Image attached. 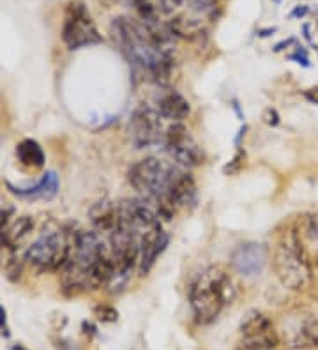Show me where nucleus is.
<instances>
[{
	"label": "nucleus",
	"mask_w": 318,
	"mask_h": 350,
	"mask_svg": "<svg viewBox=\"0 0 318 350\" xmlns=\"http://www.w3.org/2000/svg\"><path fill=\"white\" fill-rule=\"evenodd\" d=\"M127 180L140 197L153 204L163 219H172L178 207L196 202V183L183 167L165 159L148 158L133 163Z\"/></svg>",
	"instance_id": "obj_1"
},
{
	"label": "nucleus",
	"mask_w": 318,
	"mask_h": 350,
	"mask_svg": "<svg viewBox=\"0 0 318 350\" xmlns=\"http://www.w3.org/2000/svg\"><path fill=\"white\" fill-rule=\"evenodd\" d=\"M62 283L75 292L108 286L114 278L110 250L96 230H80L72 235L71 255L62 269Z\"/></svg>",
	"instance_id": "obj_2"
},
{
	"label": "nucleus",
	"mask_w": 318,
	"mask_h": 350,
	"mask_svg": "<svg viewBox=\"0 0 318 350\" xmlns=\"http://www.w3.org/2000/svg\"><path fill=\"white\" fill-rule=\"evenodd\" d=\"M111 34L126 59L135 68L148 75V78L159 81L166 80L172 69V53L163 50L154 41L145 23L135 18L119 16L111 23Z\"/></svg>",
	"instance_id": "obj_3"
},
{
	"label": "nucleus",
	"mask_w": 318,
	"mask_h": 350,
	"mask_svg": "<svg viewBox=\"0 0 318 350\" xmlns=\"http://www.w3.org/2000/svg\"><path fill=\"white\" fill-rule=\"evenodd\" d=\"M187 297L196 322L205 325L216 321L223 308L235 299V286L225 271L209 267L193 280Z\"/></svg>",
	"instance_id": "obj_4"
},
{
	"label": "nucleus",
	"mask_w": 318,
	"mask_h": 350,
	"mask_svg": "<svg viewBox=\"0 0 318 350\" xmlns=\"http://www.w3.org/2000/svg\"><path fill=\"white\" fill-rule=\"evenodd\" d=\"M272 267L276 278L280 280L284 288L293 292H304L311 285V267L308 262L301 239L297 234L284 235L276 244L272 255Z\"/></svg>",
	"instance_id": "obj_5"
},
{
	"label": "nucleus",
	"mask_w": 318,
	"mask_h": 350,
	"mask_svg": "<svg viewBox=\"0 0 318 350\" xmlns=\"http://www.w3.org/2000/svg\"><path fill=\"white\" fill-rule=\"evenodd\" d=\"M72 237L64 230L44 232L25 252V262L38 271H60L71 255Z\"/></svg>",
	"instance_id": "obj_6"
},
{
	"label": "nucleus",
	"mask_w": 318,
	"mask_h": 350,
	"mask_svg": "<svg viewBox=\"0 0 318 350\" xmlns=\"http://www.w3.org/2000/svg\"><path fill=\"white\" fill-rule=\"evenodd\" d=\"M62 41L69 50H80L85 46L103 43V36L94 23L92 14L80 0H72L66 8L62 23Z\"/></svg>",
	"instance_id": "obj_7"
},
{
	"label": "nucleus",
	"mask_w": 318,
	"mask_h": 350,
	"mask_svg": "<svg viewBox=\"0 0 318 350\" xmlns=\"http://www.w3.org/2000/svg\"><path fill=\"white\" fill-rule=\"evenodd\" d=\"M163 150L175 165L183 168H195L204 163V152L183 122H172L166 128Z\"/></svg>",
	"instance_id": "obj_8"
},
{
	"label": "nucleus",
	"mask_w": 318,
	"mask_h": 350,
	"mask_svg": "<svg viewBox=\"0 0 318 350\" xmlns=\"http://www.w3.org/2000/svg\"><path fill=\"white\" fill-rule=\"evenodd\" d=\"M163 117L156 108L142 105L133 111L129 131L131 140L136 149H153V147H163L165 142V124Z\"/></svg>",
	"instance_id": "obj_9"
},
{
	"label": "nucleus",
	"mask_w": 318,
	"mask_h": 350,
	"mask_svg": "<svg viewBox=\"0 0 318 350\" xmlns=\"http://www.w3.org/2000/svg\"><path fill=\"white\" fill-rule=\"evenodd\" d=\"M267 248L260 243H242L232 252L230 264L242 276H256L267 264Z\"/></svg>",
	"instance_id": "obj_10"
},
{
	"label": "nucleus",
	"mask_w": 318,
	"mask_h": 350,
	"mask_svg": "<svg viewBox=\"0 0 318 350\" xmlns=\"http://www.w3.org/2000/svg\"><path fill=\"white\" fill-rule=\"evenodd\" d=\"M170 244V235L168 232L161 228H156V230L148 232L147 235H144L140 241V262H138V269H140L142 276L150 273L154 265H156L157 258L165 253V250L168 248Z\"/></svg>",
	"instance_id": "obj_11"
},
{
	"label": "nucleus",
	"mask_w": 318,
	"mask_h": 350,
	"mask_svg": "<svg viewBox=\"0 0 318 350\" xmlns=\"http://www.w3.org/2000/svg\"><path fill=\"white\" fill-rule=\"evenodd\" d=\"M156 110L163 119L170 122H183L191 113L189 101L183 94H178L177 90H166L157 98Z\"/></svg>",
	"instance_id": "obj_12"
},
{
	"label": "nucleus",
	"mask_w": 318,
	"mask_h": 350,
	"mask_svg": "<svg viewBox=\"0 0 318 350\" xmlns=\"http://www.w3.org/2000/svg\"><path fill=\"white\" fill-rule=\"evenodd\" d=\"M170 32L175 36V38H184V39H195L202 34L204 30V20H202V14H174L170 16V20L166 22Z\"/></svg>",
	"instance_id": "obj_13"
},
{
	"label": "nucleus",
	"mask_w": 318,
	"mask_h": 350,
	"mask_svg": "<svg viewBox=\"0 0 318 350\" xmlns=\"http://www.w3.org/2000/svg\"><path fill=\"white\" fill-rule=\"evenodd\" d=\"M90 219L98 234L108 235L117 226L119 207L111 202H99L90 209Z\"/></svg>",
	"instance_id": "obj_14"
},
{
	"label": "nucleus",
	"mask_w": 318,
	"mask_h": 350,
	"mask_svg": "<svg viewBox=\"0 0 318 350\" xmlns=\"http://www.w3.org/2000/svg\"><path fill=\"white\" fill-rule=\"evenodd\" d=\"M13 193L23 198L50 200V198H53L59 193V177H57L55 172H47L36 186H32V188H14Z\"/></svg>",
	"instance_id": "obj_15"
},
{
	"label": "nucleus",
	"mask_w": 318,
	"mask_h": 350,
	"mask_svg": "<svg viewBox=\"0 0 318 350\" xmlns=\"http://www.w3.org/2000/svg\"><path fill=\"white\" fill-rule=\"evenodd\" d=\"M34 230V218L32 216H20L14 221L9 223V226L2 232V237L5 239V243L11 246L13 250H20L23 244L27 243V239L30 237Z\"/></svg>",
	"instance_id": "obj_16"
},
{
	"label": "nucleus",
	"mask_w": 318,
	"mask_h": 350,
	"mask_svg": "<svg viewBox=\"0 0 318 350\" xmlns=\"http://www.w3.org/2000/svg\"><path fill=\"white\" fill-rule=\"evenodd\" d=\"M242 338H254V336H272L274 325L267 315L260 312L248 313L246 319L241 324Z\"/></svg>",
	"instance_id": "obj_17"
},
{
	"label": "nucleus",
	"mask_w": 318,
	"mask_h": 350,
	"mask_svg": "<svg viewBox=\"0 0 318 350\" xmlns=\"http://www.w3.org/2000/svg\"><path fill=\"white\" fill-rule=\"evenodd\" d=\"M16 158L23 167L29 168H41L44 167V161H47L42 147L36 140H30V138L18 144Z\"/></svg>",
	"instance_id": "obj_18"
},
{
	"label": "nucleus",
	"mask_w": 318,
	"mask_h": 350,
	"mask_svg": "<svg viewBox=\"0 0 318 350\" xmlns=\"http://www.w3.org/2000/svg\"><path fill=\"white\" fill-rule=\"evenodd\" d=\"M293 347H318V319L306 317L302 322L297 325L295 333L292 338Z\"/></svg>",
	"instance_id": "obj_19"
},
{
	"label": "nucleus",
	"mask_w": 318,
	"mask_h": 350,
	"mask_svg": "<svg viewBox=\"0 0 318 350\" xmlns=\"http://www.w3.org/2000/svg\"><path fill=\"white\" fill-rule=\"evenodd\" d=\"M278 343V336H254V338H242L237 350H272Z\"/></svg>",
	"instance_id": "obj_20"
},
{
	"label": "nucleus",
	"mask_w": 318,
	"mask_h": 350,
	"mask_svg": "<svg viewBox=\"0 0 318 350\" xmlns=\"http://www.w3.org/2000/svg\"><path fill=\"white\" fill-rule=\"evenodd\" d=\"M133 4H135V9L140 14V20L144 23L154 22L159 18V13H157V8L154 4L153 0H131Z\"/></svg>",
	"instance_id": "obj_21"
},
{
	"label": "nucleus",
	"mask_w": 318,
	"mask_h": 350,
	"mask_svg": "<svg viewBox=\"0 0 318 350\" xmlns=\"http://www.w3.org/2000/svg\"><path fill=\"white\" fill-rule=\"evenodd\" d=\"M94 315L98 317V321L101 322H115L117 321V317H119V313H117V310L111 306H98L94 310Z\"/></svg>",
	"instance_id": "obj_22"
},
{
	"label": "nucleus",
	"mask_w": 318,
	"mask_h": 350,
	"mask_svg": "<svg viewBox=\"0 0 318 350\" xmlns=\"http://www.w3.org/2000/svg\"><path fill=\"white\" fill-rule=\"evenodd\" d=\"M244 158H246V152L244 150L239 149L237 152H235V156L232 158V161L228 163L225 167V174L226 175H233V174H237L239 170H241L242 167V161H244Z\"/></svg>",
	"instance_id": "obj_23"
},
{
	"label": "nucleus",
	"mask_w": 318,
	"mask_h": 350,
	"mask_svg": "<svg viewBox=\"0 0 318 350\" xmlns=\"http://www.w3.org/2000/svg\"><path fill=\"white\" fill-rule=\"evenodd\" d=\"M13 216H14L13 207H2V209H0V234L8 228L9 223L13 221Z\"/></svg>",
	"instance_id": "obj_24"
},
{
	"label": "nucleus",
	"mask_w": 318,
	"mask_h": 350,
	"mask_svg": "<svg viewBox=\"0 0 318 350\" xmlns=\"http://www.w3.org/2000/svg\"><path fill=\"white\" fill-rule=\"evenodd\" d=\"M290 60H295L297 64L302 66V68H310V59H308V53H306V50L302 46H297L295 53H292V55L289 57Z\"/></svg>",
	"instance_id": "obj_25"
},
{
	"label": "nucleus",
	"mask_w": 318,
	"mask_h": 350,
	"mask_svg": "<svg viewBox=\"0 0 318 350\" xmlns=\"http://www.w3.org/2000/svg\"><path fill=\"white\" fill-rule=\"evenodd\" d=\"M263 122L271 128H276V126L280 124L281 119H280V113L276 108H267V110L263 111Z\"/></svg>",
	"instance_id": "obj_26"
},
{
	"label": "nucleus",
	"mask_w": 318,
	"mask_h": 350,
	"mask_svg": "<svg viewBox=\"0 0 318 350\" xmlns=\"http://www.w3.org/2000/svg\"><path fill=\"white\" fill-rule=\"evenodd\" d=\"M0 334H4L5 338L9 336V327H8V319H5V310L0 306Z\"/></svg>",
	"instance_id": "obj_27"
},
{
	"label": "nucleus",
	"mask_w": 318,
	"mask_h": 350,
	"mask_svg": "<svg viewBox=\"0 0 318 350\" xmlns=\"http://www.w3.org/2000/svg\"><path fill=\"white\" fill-rule=\"evenodd\" d=\"M304 98H306V101L313 103V105H318V87H311V89L304 90Z\"/></svg>",
	"instance_id": "obj_28"
},
{
	"label": "nucleus",
	"mask_w": 318,
	"mask_h": 350,
	"mask_svg": "<svg viewBox=\"0 0 318 350\" xmlns=\"http://www.w3.org/2000/svg\"><path fill=\"white\" fill-rule=\"evenodd\" d=\"M308 13H310L308 5H297L292 13H290V18H304Z\"/></svg>",
	"instance_id": "obj_29"
},
{
	"label": "nucleus",
	"mask_w": 318,
	"mask_h": 350,
	"mask_svg": "<svg viewBox=\"0 0 318 350\" xmlns=\"http://www.w3.org/2000/svg\"><path fill=\"white\" fill-rule=\"evenodd\" d=\"M293 43H295V39H293V38L284 39V41H281V43L276 44V46H274V51H283L284 48H289L290 44H293Z\"/></svg>",
	"instance_id": "obj_30"
},
{
	"label": "nucleus",
	"mask_w": 318,
	"mask_h": 350,
	"mask_svg": "<svg viewBox=\"0 0 318 350\" xmlns=\"http://www.w3.org/2000/svg\"><path fill=\"white\" fill-rule=\"evenodd\" d=\"M274 32H276V27H271V29H263V30H260L259 36H260V38H269V36L274 34Z\"/></svg>",
	"instance_id": "obj_31"
},
{
	"label": "nucleus",
	"mask_w": 318,
	"mask_h": 350,
	"mask_svg": "<svg viewBox=\"0 0 318 350\" xmlns=\"http://www.w3.org/2000/svg\"><path fill=\"white\" fill-rule=\"evenodd\" d=\"M302 30H304V38L308 39V41H311V34H310V25H304V27H302Z\"/></svg>",
	"instance_id": "obj_32"
},
{
	"label": "nucleus",
	"mask_w": 318,
	"mask_h": 350,
	"mask_svg": "<svg viewBox=\"0 0 318 350\" xmlns=\"http://www.w3.org/2000/svg\"><path fill=\"white\" fill-rule=\"evenodd\" d=\"M13 350H27V349L21 345H13Z\"/></svg>",
	"instance_id": "obj_33"
},
{
	"label": "nucleus",
	"mask_w": 318,
	"mask_h": 350,
	"mask_svg": "<svg viewBox=\"0 0 318 350\" xmlns=\"http://www.w3.org/2000/svg\"><path fill=\"white\" fill-rule=\"evenodd\" d=\"M272 2H276V4H281V0H272Z\"/></svg>",
	"instance_id": "obj_34"
}]
</instances>
